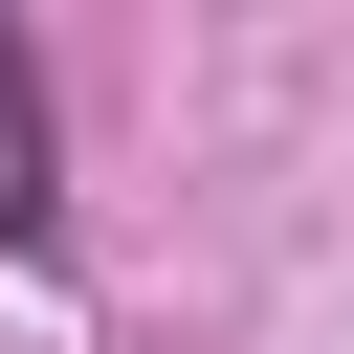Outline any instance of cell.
Segmentation results:
<instances>
[{"label": "cell", "mask_w": 354, "mask_h": 354, "mask_svg": "<svg viewBox=\"0 0 354 354\" xmlns=\"http://www.w3.org/2000/svg\"><path fill=\"white\" fill-rule=\"evenodd\" d=\"M44 243H66V133H44V66L0 22V266H44Z\"/></svg>", "instance_id": "1"}]
</instances>
